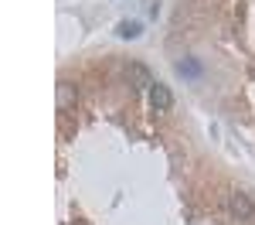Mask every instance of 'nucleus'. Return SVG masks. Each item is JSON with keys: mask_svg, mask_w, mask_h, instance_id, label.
Returning a JSON list of instances; mask_svg holds the SVG:
<instances>
[{"mask_svg": "<svg viewBox=\"0 0 255 225\" xmlns=\"http://www.w3.org/2000/svg\"><path fill=\"white\" fill-rule=\"evenodd\" d=\"M139 31H143V24H139V20H123V24L116 27L119 38H139Z\"/></svg>", "mask_w": 255, "mask_h": 225, "instance_id": "obj_5", "label": "nucleus"}, {"mask_svg": "<svg viewBox=\"0 0 255 225\" xmlns=\"http://www.w3.org/2000/svg\"><path fill=\"white\" fill-rule=\"evenodd\" d=\"M79 99V92H75V85H68V82H61L58 85V109H72Z\"/></svg>", "mask_w": 255, "mask_h": 225, "instance_id": "obj_4", "label": "nucleus"}, {"mask_svg": "<svg viewBox=\"0 0 255 225\" xmlns=\"http://www.w3.org/2000/svg\"><path fill=\"white\" fill-rule=\"evenodd\" d=\"M228 208H232V215H238L242 222L255 219V202L245 195V191H232V195H228Z\"/></svg>", "mask_w": 255, "mask_h": 225, "instance_id": "obj_1", "label": "nucleus"}, {"mask_svg": "<svg viewBox=\"0 0 255 225\" xmlns=\"http://www.w3.org/2000/svg\"><path fill=\"white\" fill-rule=\"evenodd\" d=\"M150 106H153L157 113H163V109H170V106H174V96H170V89H167L163 82H157V85L150 89Z\"/></svg>", "mask_w": 255, "mask_h": 225, "instance_id": "obj_2", "label": "nucleus"}, {"mask_svg": "<svg viewBox=\"0 0 255 225\" xmlns=\"http://www.w3.org/2000/svg\"><path fill=\"white\" fill-rule=\"evenodd\" d=\"M129 75H133V82H136V89H153V85H157L153 75H150V68H146V65H139V61L129 65Z\"/></svg>", "mask_w": 255, "mask_h": 225, "instance_id": "obj_3", "label": "nucleus"}, {"mask_svg": "<svg viewBox=\"0 0 255 225\" xmlns=\"http://www.w3.org/2000/svg\"><path fill=\"white\" fill-rule=\"evenodd\" d=\"M75 225H85V222H82V219H79V222H75Z\"/></svg>", "mask_w": 255, "mask_h": 225, "instance_id": "obj_7", "label": "nucleus"}, {"mask_svg": "<svg viewBox=\"0 0 255 225\" xmlns=\"http://www.w3.org/2000/svg\"><path fill=\"white\" fill-rule=\"evenodd\" d=\"M177 72H180V75H191V79H194V75H201L197 61H180V65H177Z\"/></svg>", "mask_w": 255, "mask_h": 225, "instance_id": "obj_6", "label": "nucleus"}]
</instances>
